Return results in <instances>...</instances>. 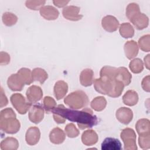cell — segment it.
I'll use <instances>...</instances> for the list:
<instances>
[{"label": "cell", "mask_w": 150, "mask_h": 150, "mask_svg": "<svg viewBox=\"0 0 150 150\" xmlns=\"http://www.w3.org/2000/svg\"><path fill=\"white\" fill-rule=\"evenodd\" d=\"M42 105L38 103L32 106L29 112V118L33 123L38 124L43 118L44 110Z\"/></svg>", "instance_id": "cell-7"}, {"label": "cell", "mask_w": 150, "mask_h": 150, "mask_svg": "<svg viewBox=\"0 0 150 150\" xmlns=\"http://www.w3.org/2000/svg\"><path fill=\"white\" fill-rule=\"evenodd\" d=\"M68 86L66 83L63 81H59L56 83L54 87V94L57 100L62 99L66 94Z\"/></svg>", "instance_id": "cell-16"}, {"label": "cell", "mask_w": 150, "mask_h": 150, "mask_svg": "<svg viewBox=\"0 0 150 150\" xmlns=\"http://www.w3.org/2000/svg\"><path fill=\"white\" fill-rule=\"evenodd\" d=\"M129 68L134 73H139L144 69L143 63L141 59H135L130 62Z\"/></svg>", "instance_id": "cell-28"}, {"label": "cell", "mask_w": 150, "mask_h": 150, "mask_svg": "<svg viewBox=\"0 0 150 150\" xmlns=\"http://www.w3.org/2000/svg\"><path fill=\"white\" fill-rule=\"evenodd\" d=\"M102 150H121L122 149V145L119 139L107 137L104 139L101 145Z\"/></svg>", "instance_id": "cell-12"}, {"label": "cell", "mask_w": 150, "mask_h": 150, "mask_svg": "<svg viewBox=\"0 0 150 150\" xmlns=\"http://www.w3.org/2000/svg\"><path fill=\"white\" fill-rule=\"evenodd\" d=\"M18 146L17 139L12 137H7L1 142V149H16Z\"/></svg>", "instance_id": "cell-23"}, {"label": "cell", "mask_w": 150, "mask_h": 150, "mask_svg": "<svg viewBox=\"0 0 150 150\" xmlns=\"http://www.w3.org/2000/svg\"><path fill=\"white\" fill-rule=\"evenodd\" d=\"M40 136V133L38 128L36 127H30L26 133V142L29 145H34L39 142Z\"/></svg>", "instance_id": "cell-13"}, {"label": "cell", "mask_w": 150, "mask_h": 150, "mask_svg": "<svg viewBox=\"0 0 150 150\" xmlns=\"http://www.w3.org/2000/svg\"><path fill=\"white\" fill-rule=\"evenodd\" d=\"M43 107L45 108L46 113H49L52 112L53 109L54 108L56 105V103L55 101L53 99V98L49 96L45 97L43 100Z\"/></svg>", "instance_id": "cell-29"}, {"label": "cell", "mask_w": 150, "mask_h": 150, "mask_svg": "<svg viewBox=\"0 0 150 150\" xmlns=\"http://www.w3.org/2000/svg\"><path fill=\"white\" fill-rule=\"evenodd\" d=\"M106 105V100L102 96H99L95 98L91 103V108L97 111H100L104 110Z\"/></svg>", "instance_id": "cell-24"}, {"label": "cell", "mask_w": 150, "mask_h": 150, "mask_svg": "<svg viewBox=\"0 0 150 150\" xmlns=\"http://www.w3.org/2000/svg\"><path fill=\"white\" fill-rule=\"evenodd\" d=\"M142 86L144 90L149 92V76H147L142 80Z\"/></svg>", "instance_id": "cell-34"}, {"label": "cell", "mask_w": 150, "mask_h": 150, "mask_svg": "<svg viewBox=\"0 0 150 150\" xmlns=\"http://www.w3.org/2000/svg\"><path fill=\"white\" fill-rule=\"evenodd\" d=\"M11 101L13 106L21 114H25L30 108L32 103L26 101L25 98L21 94L16 93L11 97Z\"/></svg>", "instance_id": "cell-5"}, {"label": "cell", "mask_w": 150, "mask_h": 150, "mask_svg": "<svg viewBox=\"0 0 150 150\" xmlns=\"http://www.w3.org/2000/svg\"><path fill=\"white\" fill-rule=\"evenodd\" d=\"M121 138L124 144L125 149H137L136 145V134L131 128H125L121 133Z\"/></svg>", "instance_id": "cell-6"}, {"label": "cell", "mask_w": 150, "mask_h": 150, "mask_svg": "<svg viewBox=\"0 0 150 150\" xmlns=\"http://www.w3.org/2000/svg\"><path fill=\"white\" fill-rule=\"evenodd\" d=\"M120 35L124 38H129L133 36L134 30L129 23H122L120 28Z\"/></svg>", "instance_id": "cell-25"}, {"label": "cell", "mask_w": 150, "mask_h": 150, "mask_svg": "<svg viewBox=\"0 0 150 150\" xmlns=\"http://www.w3.org/2000/svg\"><path fill=\"white\" fill-rule=\"evenodd\" d=\"M49 138L51 142L54 144H60L64 141L65 134L62 129L55 128L50 132Z\"/></svg>", "instance_id": "cell-17"}, {"label": "cell", "mask_w": 150, "mask_h": 150, "mask_svg": "<svg viewBox=\"0 0 150 150\" xmlns=\"http://www.w3.org/2000/svg\"><path fill=\"white\" fill-rule=\"evenodd\" d=\"M52 112L65 120L76 122L80 129L91 128L98 124L97 116L93 115V111L89 108L77 111L67 108L63 105L60 104L53 108Z\"/></svg>", "instance_id": "cell-2"}, {"label": "cell", "mask_w": 150, "mask_h": 150, "mask_svg": "<svg viewBox=\"0 0 150 150\" xmlns=\"http://www.w3.org/2000/svg\"><path fill=\"white\" fill-rule=\"evenodd\" d=\"M80 8L76 6H69L64 8L63 10V15L67 19L71 21H78L81 19L82 15H79L78 12Z\"/></svg>", "instance_id": "cell-14"}, {"label": "cell", "mask_w": 150, "mask_h": 150, "mask_svg": "<svg viewBox=\"0 0 150 150\" xmlns=\"http://www.w3.org/2000/svg\"><path fill=\"white\" fill-rule=\"evenodd\" d=\"M8 86L12 91H21L25 82L21 76L17 74H12L8 79Z\"/></svg>", "instance_id": "cell-8"}, {"label": "cell", "mask_w": 150, "mask_h": 150, "mask_svg": "<svg viewBox=\"0 0 150 150\" xmlns=\"http://www.w3.org/2000/svg\"><path fill=\"white\" fill-rule=\"evenodd\" d=\"M132 76L127 69L104 66L100 71V78L94 81L96 90L103 94L111 97L121 96L124 87L129 85Z\"/></svg>", "instance_id": "cell-1"}, {"label": "cell", "mask_w": 150, "mask_h": 150, "mask_svg": "<svg viewBox=\"0 0 150 150\" xmlns=\"http://www.w3.org/2000/svg\"><path fill=\"white\" fill-rule=\"evenodd\" d=\"M139 145L142 149H148L150 147L149 143V135L139 136Z\"/></svg>", "instance_id": "cell-33"}, {"label": "cell", "mask_w": 150, "mask_h": 150, "mask_svg": "<svg viewBox=\"0 0 150 150\" xmlns=\"http://www.w3.org/2000/svg\"><path fill=\"white\" fill-rule=\"evenodd\" d=\"M67 135L70 138H74L79 135V131L73 124H69L65 127Z\"/></svg>", "instance_id": "cell-31"}, {"label": "cell", "mask_w": 150, "mask_h": 150, "mask_svg": "<svg viewBox=\"0 0 150 150\" xmlns=\"http://www.w3.org/2000/svg\"><path fill=\"white\" fill-rule=\"evenodd\" d=\"M102 21L109 23L108 24L102 25V26L105 30L110 32L115 31L117 29L119 25V22L117 20V19L115 17L110 15L105 16L104 18H103Z\"/></svg>", "instance_id": "cell-18"}, {"label": "cell", "mask_w": 150, "mask_h": 150, "mask_svg": "<svg viewBox=\"0 0 150 150\" xmlns=\"http://www.w3.org/2000/svg\"><path fill=\"white\" fill-rule=\"evenodd\" d=\"M81 141L82 142L87 146L94 145L98 141L97 134L93 130H87L83 133Z\"/></svg>", "instance_id": "cell-15"}, {"label": "cell", "mask_w": 150, "mask_h": 150, "mask_svg": "<svg viewBox=\"0 0 150 150\" xmlns=\"http://www.w3.org/2000/svg\"><path fill=\"white\" fill-rule=\"evenodd\" d=\"M32 77L33 80L38 81L40 84H43L47 78L46 72L40 68H36L32 71Z\"/></svg>", "instance_id": "cell-26"}, {"label": "cell", "mask_w": 150, "mask_h": 150, "mask_svg": "<svg viewBox=\"0 0 150 150\" xmlns=\"http://www.w3.org/2000/svg\"><path fill=\"white\" fill-rule=\"evenodd\" d=\"M18 73L22 77L25 84L29 85L31 84L33 81L32 74H31V71L30 69L26 68H22L18 71Z\"/></svg>", "instance_id": "cell-27"}, {"label": "cell", "mask_w": 150, "mask_h": 150, "mask_svg": "<svg viewBox=\"0 0 150 150\" xmlns=\"http://www.w3.org/2000/svg\"><path fill=\"white\" fill-rule=\"evenodd\" d=\"M116 117L120 122L127 125L132 120L133 113L128 108L121 107L116 112Z\"/></svg>", "instance_id": "cell-10"}, {"label": "cell", "mask_w": 150, "mask_h": 150, "mask_svg": "<svg viewBox=\"0 0 150 150\" xmlns=\"http://www.w3.org/2000/svg\"><path fill=\"white\" fill-rule=\"evenodd\" d=\"M122 100L125 105L133 106L137 104L138 100V96L135 91L133 90H128L124 95Z\"/></svg>", "instance_id": "cell-22"}, {"label": "cell", "mask_w": 150, "mask_h": 150, "mask_svg": "<svg viewBox=\"0 0 150 150\" xmlns=\"http://www.w3.org/2000/svg\"><path fill=\"white\" fill-rule=\"evenodd\" d=\"M135 128L139 136L149 135V121L148 119H141L138 121Z\"/></svg>", "instance_id": "cell-20"}, {"label": "cell", "mask_w": 150, "mask_h": 150, "mask_svg": "<svg viewBox=\"0 0 150 150\" xmlns=\"http://www.w3.org/2000/svg\"><path fill=\"white\" fill-rule=\"evenodd\" d=\"M129 19L138 30L143 29L148 25V17L144 13H140L139 11L137 12Z\"/></svg>", "instance_id": "cell-9"}, {"label": "cell", "mask_w": 150, "mask_h": 150, "mask_svg": "<svg viewBox=\"0 0 150 150\" xmlns=\"http://www.w3.org/2000/svg\"><path fill=\"white\" fill-rule=\"evenodd\" d=\"M26 95L29 102L32 104L36 103L41 99L43 96V92L40 87L32 86L27 90Z\"/></svg>", "instance_id": "cell-11"}, {"label": "cell", "mask_w": 150, "mask_h": 150, "mask_svg": "<svg viewBox=\"0 0 150 150\" xmlns=\"http://www.w3.org/2000/svg\"><path fill=\"white\" fill-rule=\"evenodd\" d=\"M149 35H147L146 36H142L139 39V45L141 50L145 52L149 51Z\"/></svg>", "instance_id": "cell-32"}, {"label": "cell", "mask_w": 150, "mask_h": 150, "mask_svg": "<svg viewBox=\"0 0 150 150\" xmlns=\"http://www.w3.org/2000/svg\"><path fill=\"white\" fill-rule=\"evenodd\" d=\"M124 50L126 57L131 59L136 56L138 52V48L137 43L134 40L127 42L124 45Z\"/></svg>", "instance_id": "cell-21"}, {"label": "cell", "mask_w": 150, "mask_h": 150, "mask_svg": "<svg viewBox=\"0 0 150 150\" xmlns=\"http://www.w3.org/2000/svg\"><path fill=\"white\" fill-rule=\"evenodd\" d=\"M93 71L91 69H86L83 70L80 76V83L82 86H90L93 82Z\"/></svg>", "instance_id": "cell-19"}, {"label": "cell", "mask_w": 150, "mask_h": 150, "mask_svg": "<svg viewBox=\"0 0 150 150\" xmlns=\"http://www.w3.org/2000/svg\"><path fill=\"white\" fill-rule=\"evenodd\" d=\"M2 21L7 26H12L15 25L17 21V17L13 13L6 12L4 13L2 16Z\"/></svg>", "instance_id": "cell-30"}, {"label": "cell", "mask_w": 150, "mask_h": 150, "mask_svg": "<svg viewBox=\"0 0 150 150\" xmlns=\"http://www.w3.org/2000/svg\"><path fill=\"white\" fill-rule=\"evenodd\" d=\"M69 107L75 109L81 108L88 103V98L86 93L82 91H76L67 96L64 100Z\"/></svg>", "instance_id": "cell-4"}, {"label": "cell", "mask_w": 150, "mask_h": 150, "mask_svg": "<svg viewBox=\"0 0 150 150\" xmlns=\"http://www.w3.org/2000/svg\"><path fill=\"white\" fill-rule=\"evenodd\" d=\"M0 121L1 129L8 134H15L20 128L19 121L11 108H5L1 112Z\"/></svg>", "instance_id": "cell-3"}]
</instances>
